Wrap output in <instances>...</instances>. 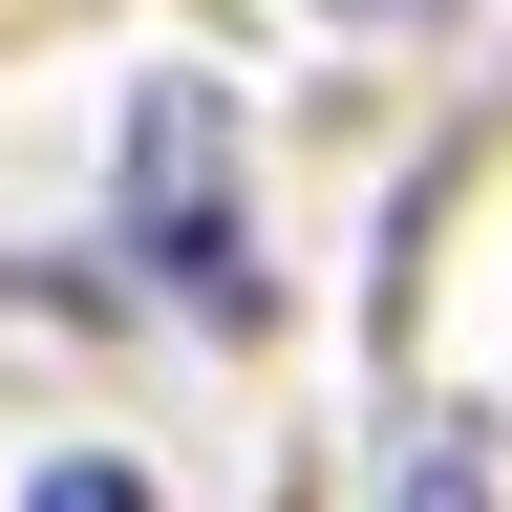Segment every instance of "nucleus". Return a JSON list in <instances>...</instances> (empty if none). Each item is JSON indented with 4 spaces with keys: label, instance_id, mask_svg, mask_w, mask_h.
<instances>
[{
    "label": "nucleus",
    "instance_id": "obj_1",
    "mask_svg": "<svg viewBox=\"0 0 512 512\" xmlns=\"http://www.w3.org/2000/svg\"><path fill=\"white\" fill-rule=\"evenodd\" d=\"M128 256H150L192 320H256V235H235V107H214V86H150V107H128Z\"/></svg>",
    "mask_w": 512,
    "mask_h": 512
},
{
    "label": "nucleus",
    "instance_id": "obj_2",
    "mask_svg": "<svg viewBox=\"0 0 512 512\" xmlns=\"http://www.w3.org/2000/svg\"><path fill=\"white\" fill-rule=\"evenodd\" d=\"M22 512H150V470H128V448H64V470H43Z\"/></svg>",
    "mask_w": 512,
    "mask_h": 512
},
{
    "label": "nucleus",
    "instance_id": "obj_3",
    "mask_svg": "<svg viewBox=\"0 0 512 512\" xmlns=\"http://www.w3.org/2000/svg\"><path fill=\"white\" fill-rule=\"evenodd\" d=\"M406 512H491V448H470V427H427V470H406Z\"/></svg>",
    "mask_w": 512,
    "mask_h": 512
},
{
    "label": "nucleus",
    "instance_id": "obj_4",
    "mask_svg": "<svg viewBox=\"0 0 512 512\" xmlns=\"http://www.w3.org/2000/svg\"><path fill=\"white\" fill-rule=\"evenodd\" d=\"M320 22H427V0H320Z\"/></svg>",
    "mask_w": 512,
    "mask_h": 512
}]
</instances>
